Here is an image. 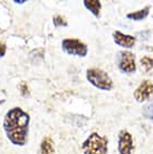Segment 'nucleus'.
Instances as JSON below:
<instances>
[{"label":"nucleus","mask_w":153,"mask_h":154,"mask_svg":"<svg viewBox=\"0 0 153 154\" xmlns=\"http://www.w3.org/2000/svg\"><path fill=\"white\" fill-rule=\"evenodd\" d=\"M87 81L97 88L103 91H110L113 87V82L104 70L100 68H89L86 72Z\"/></svg>","instance_id":"3"},{"label":"nucleus","mask_w":153,"mask_h":154,"mask_svg":"<svg viewBox=\"0 0 153 154\" xmlns=\"http://www.w3.org/2000/svg\"><path fill=\"white\" fill-rule=\"evenodd\" d=\"M119 68L125 74H132L135 72V57L130 51H122L119 58Z\"/></svg>","instance_id":"5"},{"label":"nucleus","mask_w":153,"mask_h":154,"mask_svg":"<svg viewBox=\"0 0 153 154\" xmlns=\"http://www.w3.org/2000/svg\"><path fill=\"white\" fill-rule=\"evenodd\" d=\"M30 117L19 107H14L5 116L4 130L8 140L17 146H23L27 143Z\"/></svg>","instance_id":"1"},{"label":"nucleus","mask_w":153,"mask_h":154,"mask_svg":"<svg viewBox=\"0 0 153 154\" xmlns=\"http://www.w3.org/2000/svg\"><path fill=\"white\" fill-rule=\"evenodd\" d=\"M6 51H7V47L5 44H0V58L4 57L6 55Z\"/></svg>","instance_id":"16"},{"label":"nucleus","mask_w":153,"mask_h":154,"mask_svg":"<svg viewBox=\"0 0 153 154\" xmlns=\"http://www.w3.org/2000/svg\"><path fill=\"white\" fill-rule=\"evenodd\" d=\"M141 64L143 66V68L146 70V72H151L153 70V57H150V56H145L141 59Z\"/></svg>","instance_id":"12"},{"label":"nucleus","mask_w":153,"mask_h":154,"mask_svg":"<svg viewBox=\"0 0 153 154\" xmlns=\"http://www.w3.org/2000/svg\"><path fill=\"white\" fill-rule=\"evenodd\" d=\"M133 140L132 135L127 131H122L119 137V152L120 154H131L133 151Z\"/></svg>","instance_id":"7"},{"label":"nucleus","mask_w":153,"mask_h":154,"mask_svg":"<svg viewBox=\"0 0 153 154\" xmlns=\"http://www.w3.org/2000/svg\"><path fill=\"white\" fill-rule=\"evenodd\" d=\"M14 2H16V4H23V2H25V1H23V0H15V1H14Z\"/></svg>","instance_id":"17"},{"label":"nucleus","mask_w":153,"mask_h":154,"mask_svg":"<svg viewBox=\"0 0 153 154\" xmlns=\"http://www.w3.org/2000/svg\"><path fill=\"white\" fill-rule=\"evenodd\" d=\"M54 25H55V27H66L67 21L61 16H55L54 17Z\"/></svg>","instance_id":"14"},{"label":"nucleus","mask_w":153,"mask_h":154,"mask_svg":"<svg viewBox=\"0 0 153 154\" xmlns=\"http://www.w3.org/2000/svg\"><path fill=\"white\" fill-rule=\"evenodd\" d=\"M149 10L150 8L146 7L144 9H142V10H139L136 12H132V14H129L127 15V18L131 20H134V21H139V20H143L145 18L146 16L149 15Z\"/></svg>","instance_id":"11"},{"label":"nucleus","mask_w":153,"mask_h":154,"mask_svg":"<svg viewBox=\"0 0 153 154\" xmlns=\"http://www.w3.org/2000/svg\"><path fill=\"white\" fill-rule=\"evenodd\" d=\"M61 48L67 54L78 56V57H85L88 53L87 46L84 42L76 38H66L61 42Z\"/></svg>","instance_id":"4"},{"label":"nucleus","mask_w":153,"mask_h":154,"mask_svg":"<svg viewBox=\"0 0 153 154\" xmlns=\"http://www.w3.org/2000/svg\"><path fill=\"white\" fill-rule=\"evenodd\" d=\"M83 4L95 17H100V11L101 8H102L101 1H98V0H85Z\"/></svg>","instance_id":"9"},{"label":"nucleus","mask_w":153,"mask_h":154,"mask_svg":"<svg viewBox=\"0 0 153 154\" xmlns=\"http://www.w3.org/2000/svg\"><path fill=\"white\" fill-rule=\"evenodd\" d=\"M107 144L108 141L106 137L101 136L97 133H92L84 141L82 149L85 154H106Z\"/></svg>","instance_id":"2"},{"label":"nucleus","mask_w":153,"mask_h":154,"mask_svg":"<svg viewBox=\"0 0 153 154\" xmlns=\"http://www.w3.org/2000/svg\"><path fill=\"white\" fill-rule=\"evenodd\" d=\"M113 38L114 42L120 45V46L124 47V48H132L135 45V38L130 35H124L120 31H115L113 34Z\"/></svg>","instance_id":"8"},{"label":"nucleus","mask_w":153,"mask_h":154,"mask_svg":"<svg viewBox=\"0 0 153 154\" xmlns=\"http://www.w3.org/2000/svg\"><path fill=\"white\" fill-rule=\"evenodd\" d=\"M134 97L139 103L153 100V84L150 81L142 82L134 93Z\"/></svg>","instance_id":"6"},{"label":"nucleus","mask_w":153,"mask_h":154,"mask_svg":"<svg viewBox=\"0 0 153 154\" xmlns=\"http://www.w3.org/2000/svg\"><path fill=\"white\" fill-rule=\"evenodd\" d=\"M40 154H55L54 142L50 137H45L40 144Z\"/></svg>","instance_id":"10"},{"label":"nucleus","mask_w":153,"mask_h":154,"mask_svg":"<svg viewBox=\"0 0 153 154\" xmlns=\"http://www.w3.org/2000/svg\"><path fill=\"white\" fill-rule=\"evenodd\" d=\"M143 111H144L143 114L146 119H149L151 122H153V103H150V104L146 105Z\"/></svg>","instance_id":"13"},{"label":"nucleus","mask_w":153,"mask_h":154,"mask_svg":"<svg viewBox=\"0 0 153 154\" xmlns=\"http://www.w3.org/2000/svg\"><path fill=\"white\" fill-rule=\"evenodd\" d=\"M20 91H21V94H23V96H28L29 95V89H28V87H27V84L26 83H21L20 84Z\"/></svg>","instance_id":"15"}]
</instances>
